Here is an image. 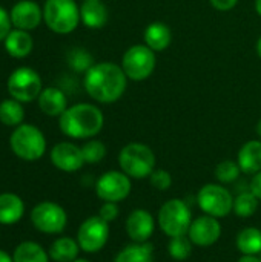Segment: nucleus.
Wrapping results in <instances>:
<instances>
[{"label": "nucleus", "mask_w": 261, "mask_h": 262, "mask_svg": "<svg viewBox=\"0 0 261 262\" xmlns=\"http://www.w3.org/2000/svg\"><path fill=\"white\" fill-rule=\"evenodd\" d=\"M83 86L91 98L103 104H111L123 97L128 86V77L122 64L100 61L85 74Z\"/></svg>", "instance_id": "nucleus-1"}, {"label": "nucleus", "mask_w": 261, "mask_h": 262, "mask_svg": "<svg viewBox=\"0 0 261 262\" xmlns=\"http://www.w3.org/2000/svg\"><path fill=\"white\" fill-rule=\"evenodd\" d=\"M105 124L103 112L91 103H77L58 117L60 130L75 140L95 137Z\"/></svg>", "instance_id": "nucleus-2"}, {"label": "nucleus", "mask_w": 261, "mask_h": 262, "mask_svg": "<svg viewBox=\"0 0 261 262\" xmlns=\"http://www.w3.org/2000/svg\"><path fill=\"white\" fill-rule=\"evenodd\" d=\"M122 172L129 178L143 180L151 177L155 167V155L152 149L143 143H129L118 154Z\"/></svg>", "instance_id": "nucleus-3"}, {"label": "nucleus", "mask_w": 261, "mask_h": 262, "mask_svg": "<svg viewBox=\"0 0 261 262\" xmlns=\"http://www.w3.org/2000/svg\"><path fill=\"white\" fill-rule=\"evenodd\" d=\"M43 20L55 34H69L80 23V6L75 0H46Z\"/></svg>", "instance_id": "nucleus-4"}, {"label": "nucleus", "mask_w": 261, "mask_h": 262, "mask_svg": "<svg viewBox=\"0 0 261 262\" xmlns=\"http://www.w3.org/2000/svg\"><path fill=\"white\" fill-rule=\"evenodd\" d=\"M9 146L15 157L25 161H37L46 150V138L43 132L32 124H20L9 138Z\"/></svg>", "instance_id": "nucleus-5"}, {"label": "nucleus", "mask_w": 261, "mask_h": 262, "mask_svg": "<svg viewBox=\"0 0 261 262\" xmlns=\"http://www.w3.org/2000/svg\"><path fill=\"white\" fill-rule=\"evenodd\" d=\"M191 224V209L183 200L174 198L162 206L158 212V226L169 238L188 235Z\"/></svg>", "instance_id": "nucleus-6"}, {"label": "nucleus", "mask_w": 261, "mask_h": 262, "mask_svg": "<svg viewBox=\"0 0 261 262\" xmlns=\"http://www.w3.org/2000/svg\"><path fill=\"white\" fill-rule=\"evenodd\" d=\"M155 52L146 45H132L122 57V68L129 80L143 81L149 78L155 69Z\"/></svg>", "instance_id": "nucleus-7"}, {"label": "nucleus", "mask_w": 261, "mask_h": 262, "mask_svg": "<svg viewBox=\"0 0 261 262\" xmlns=\"http://www.w3.org/2000/svg\"><path fill=\"white\" fill-rule=\"evenodd\" d=\"M42 91V78L31 68H17L8 78V92L11 98L20 103H29L38 98Z\"/></svg>", "instance_id": "nucleus-8"}, {"label": "nucleus", "mask_w": 261, "mask_h": 262, "mask_svg": "<svg viewBox=\"0 0 261 262\" xmlns=\"http://www.w3.org/2000/svg\"><path fill=\"white\" fill-rule=\"evenodd\" d=\"M197 203L200 209L214 218H225L234 210V198L222 184H206L198 190Z\"/></svg>", "instance_id": "nucleus-9"}, {"label": "nucleus", "mask_w": 261, "mask_h": 262, "mask_svg": "<svg viewBox=\"0 0 261 262\" xmlns=\"http://www.w3.org/2000/svg\"><path fill=\"white\" fill-rule=\"evenodd\" d=\"M31 223L34 227L48 235L62 233L68 223V215L62 206L52 201L38 203L31 212Z\"/></svg>", "instance_id": "nucleus-10"}, {"label": "nucleus", "mask_w": 261, "mask_h": 262, "mask_svg": "<svg viewBox=\"0 0 261 262\" xmlns=\"http://www.w3.org/2000/svg\"><path fill=\"white\" fill-rule=\"evenodd\" d=\"M108 238H109V223L98 215L83 221L77 232V243L80 246V250L86 253L100 252L106 246Z\"/></svg>", "instance_id": "nucleus-11"}, {"label": "nucleus", "mask_w": 261, "mask_h": 262, "mask_svg": "<svg viewBox=\"0 0 261 262\" xmlns=\"http://www.w3.org/2000/svg\"><path fill=\"white\" fill-rule=\"evenodd\" d=\"M132 184L125 172L109 170L95 181V193L105 203H118L128 198Z\"/></svg>", "instance_id": "nucleus-12"}, {"label": "nucleus", "mask_w": 261, "mask_h": 262, "mask_svg": "<svg viewBox=\"0 0 261 262\" xmlns=\"http://www.w3.org/2000/svg\"><path fill=\"white\" fill-rule=\"evenodd\" d=\"M188 236L192 241V244L200 247H209L215 244L222 236V226L218 223V218L209 215L198 216L192 221Z\"/></svg>", "instance_id": "nucleus-13"}, {"label": "nucleus", "mask_w": 261, "mask_h": 262, "mask_svg": "<svg viewBox=\"0 0 261 262\" xmlns=\"http://www.w3.org/2000/svg\"><path fill=\"white\" fill-rule=\"evenodd\" d=\"M51 163L63 172H77L83 167L85 158L82 154V147L74 143L63 141L52 147L51 150Z\"/></svg>", "instance_id": "nucleus-14"}, {"label": "nucleus", "mask_w": 261, "mask_h": 262, "mask_svg": "<svg viewBox=\"0 0 261 262\" xmlns=\"http://www.w3.org/2000/svg\"><path fill=\"white\" fill-rule=\"evenodd\" d=\"M9 17L12 26L17 29L32 31L40 25L43 18V9L32 0H20L12 6Z\"/></svg>", "instance_id": "nucleus-15"}, {"label": "nucleus", "mask_w": 261, "mask_h": 262, "mask_svg": "<svg viewBox=\"0 0 261 262\" xmlns=\"http://www.w3.org/2000/svg\"><path fill=\"white\" fill-rule=\"evenodd\" d=\"M154 229L155 221L148 210H132L126 220V232L134 243H146L152 236Z\"/></svg>", "instance_id": "nucleus-16"}, {"label": "nucleus", "mask_w": 261, "mask_h": 262, "mask_svg": "<svg viewBox=\"0 0 261 262\" xmlns=\"http://www.w3.org/2000/svg\"><path fill=\"white\" fill-rule=\"evenodd\" d=\"M38 107L49 117H60L68 109V98L60 88H45L38 95Z\"/></svg>", "instance_id": "nucleus-17"}, {"label": "nucleus", "mask_w": 261, "mask_h": 262, "mask_svg": "<svg viewBox=\"0 0 261 262\" xmlns=\"http://www.w3.org/2000/svg\"><path fill=\"white\" fill-rule=\"evenodd\" d=\"M80 18L89 29H102L109 20V12L102 0H83L80 6Z\"/></svg>", "instance_id": "nucleus-18"}, {"label": "nucleus", "mask_w": 261, "mask_h": 262, "mask_svg": "<svg viewBox=\"0 0 261 262\" xmlns=\"http://www.w3.org/2000/svg\"><path fill=\"white\" fill-rule=\"evenodd\" d=\"M143 38L145 45L149 46L154 52H163L172 43V31L163 21H152L146 26Z\"/></svg>", "instance_id": "nucleus-19"}, {"label": "nucleus", "mask_w": 261, "mask_h": 262, "mask_svg": "<svg viewBox=\"0 0 261 262\" xmlns=\"http://www.w3.org/2000/svg\"><path fill=\"white\" fill-rule=\"evenodd\" d=\"M237 163L243 173L255 175L261 170V141L251 140L242 146L237 155Z\"/></svg>", "instance_id": "nucleus-20"}, {"label": "nucleus", "mask_w": 261, "mask_h": 262, "mask_svg": "<svg viewBox=\"0 0 261 262\" xmlns=\"http://www.w3.org/2000/svg\"><path fill=\"white\" fill-rule=\"evenodd\" d=\"M6 52L14 58H23L31 54L34 48V40L28 31L23 29H11L8 37L3 40Z\"/></svg>", "instance_id": "nucleus-21"}, {"label": "nucleus", "mask_w": 261, "mask_h": 262, "mask_svg": "<svg viewBox=\"0 0 261 262\" xmlns=\"http://www.w3.org/2000/svg\"><path fill=\"white\" fill-rule=\"evenodd\" d=\"M25 204L15 193H0V224L9 226L22 220Z\"/></svg>", "instance_id": "nucleus-22"}, {"label": "nucleus", "mask_w": 261, "mask_h": 262, "mask_svg": "<svg viewBox=\"0 0 261 262\" xmlns=\"http://www.w3.org/2000/svg\"><path fill=\"white\" fill-rule=\"evenodd\" d=\"M80 246L75 239L69 236H63L55 239L51 247H49V256L51 259L55 262H72L77 259L78 256Z\"/></svg>", "instance_id": "nucleus-23"}, {"label": "nucleus", "mask_w": 261, "mask_h": 262, "mask_svg": "<svg viewBox=\"0 0 261 262\" xmlns=\"http://www.w3.org/2000/svg\"><path fill=\"white\" fill-rule=\"evenodd\" d=\"M14 262H48L49 261V253L45 252L42 246L32 241H25L20 243L12 255Z\"/></svg>", "instance_id": "nucleus-24"}, {"label": "nucleus", "mask_w": 261, "mask_h": 262, "mask_svg": "<svg viewBox=\"0 0 261 262\" xmlns=\"http://www.w3.org/2000/svg\"><path fill=\"white\" fill-rule=\"evenodd\" d=\"M152 250H154L152 244L135 243L120 250L114 262H154Z\"/></svg>", "instance_id": "nucleus-25"}, {"label": "nucleus", "mask_w": 261, "mask_h": 262, "mask_svg": "<svg viewBox=\"0 0 261 262\" xmlns=\"http://www.w3.org/2000/svg\"><path fill=\"white\" fill-rule=\"evenodd\" d=\"M237 249L243 255H260L261 253V230L255 227L243 229L237 236Z\"/></svg>", "instance_id": "nucleus-26"}, {"label": "nucleus", "mask_w": 261, "mask_h": 262, "mask_svg": "<svg viewBox=\"0 0 261 262\" xmlns=\"http://www.w3.org/2000/svg\"><path fill=\"white\" fill-rule=\"evenodd\" d=\"M25 118V111L20 101L14 98L3 100L0 103V123L5 126H20Z\"/></svg>", "instance_id": "nucleus-27"}, {"label": "nucleus", "mask_w": 261, "mask_h": 262, "mask_svg": "<svg viewBox=\"0 0 261 262\" xmlns=\"http://www.w3.org/2000/svg\"><path fill=\"white\" fill-rule=\"evenodd\" d=\"M68 64L74 72H80V74H86L95 63H94V57L89 51H86L85 48H72L68 55H66Z\"/></svg>", "instance_id": "nucleus-28"}, {"label": "nucleus", "mask_w": 261, "mask_h": 262, "mask_svg": "<svg viewBox=\"0 0 261 262\" xmlns=\"http://www.w3.org/2000/svg\"><path fill=\"white\" fill-rule=\"evenodd\" d=\"M258 201L260 200L251 190L238 193L237 198L234 200V212H235V215H238L240 218H251L258 209Z\"/></svg>", "instance_id": "nucleus-29"}, {"label": "nucleus", "mask_w": 261, "mask_h": 262, "mask_svg": "<svg viewBox=\"0 0 261 262\" xmlns=\"http://www.w3.org/2000/svg\"><path fill=\"white\" fill-rule=\"evenodd\" d=\"M168 253L175 261H185L192 253V241L188 235L171 238L168 244Z\"/></svg>", "instance_id": "nucleus-30"}, {"label": "nucleus", "mask_w": 261, "mask_h": 262, "mask_svg": "<svg viewBox=\"0 0 261 262\" xmlns=\"http://www.w3.org/2000/svg\"><path fill=\"white\" fill-rule=\"evenodd\" d=\"M240 173H242V169H240L238 163L232 161V160H225V161L218 163L215 167V178L222 184H231V183L237 181Z\"/></svg>", "instance_id": "nucleus-31"}, {"label": "nucleus", "mask_w": 261, "mask_h": 262, "mask_svg": "<svg viewBox=\"0 0 261 262\" xmlns=\"http://www.w3.org/2000/svg\"><path fill=\"white\" fill-rule=\"evenodd\" d=\"M82 154H83L85 163L95 164V163H100L106 157V146L98 140H89L82 146Z\"/></svg>", "instance_id": "nucleus-32"}, {"label": "nucleus", "mask_w": 261, "mask_h": 262, "mask_svg": "<svg viewBox=\"0 0 261 262\" xmlns=\"http://www.w3.org/2000/svg\"><path fill=\"white\" fill-rule=\"evenodd\" d=\"M149 181H151V186L157 190H168L171 186H172V177L168 170L165 169H157L151 173L149 177Z\"/></svg>", "instance_id": "nucleus-33"}, {"label": "nucleus", "mask_w": 261, "mask_h": 262, "mask_svg": "<svg viewBox=\"0 0 261 262\" xmlns=\"http://www.w3.org/2000/svg\"><path fill=\"white\" fill-rule=\"evenodd\" d=\"M120 215V209L117 206V203H105L102 207H100V212H98V216H102L105 221L111 223L114 220H117V216Z\"/></svg>", "instance_id": "nucleus-34"}, {"label": "nucleus", "mask_w": 261, "mask_h": 262, "mask_svg": "<svg viewBox=\"0 0 261 262\" xmlns=\"http://www.w3.org/2000/svg\"><path fill=\"white\" fill-rule=\"evenodd\" d=\"M11 17H9V12H6L5 8L0 6V41H3L8 34L11 32Z\"/></svg>", "instance_id": "nucleus-35"}, {"label": "nucleus", "mask_w": 261, "mask_h": 262, "mask_svg": "<svg viewBox=\"0 0 261 262\" xmlns=\"http://www.w3.org/2000/svg\"><path fill=\"white\" fill-rule=\"evenodd\" d=\"M209 3L217 9V11H231L237 6L238 0H209Z\"/></svg>", "instance_id": "nucleus-36"}, {"label": "nucleus", "mask_w": 261, "mask_h": 262, "mask_svg": "<svg viewBox=\"0 0 261 262\" xmlns=\"http://www.w3.org/2000/svg\"><path fill=\"white\" fill-rule=\"evenodd\" d=\"M249 190L261 201V170L254 175V178L249 183Z\"/></svg>", "instance_id": "nucleus-37"}, {"label": "nucleus", "mask_w": 261, "mask_h": 262, "mask_svg": "<svg viewBox=\"0 0 261 262\" xmlns=\"http://www.w3.org/2000/svg\"><path fill=\"white\" fill-rule=\"evenodd\" d=\"M238 262H261V259L258 256H255V255H243Z\"/></svg>", "instance_id": "nucleus-38"}, {"label": "nucleus", "mask_w": 261, "mask_h": 262, "mask_svg": "<svg viewBox=\"0 0 261 262\" xmlns=\"http://www.w3.org/2000/svg\"><path fill=\"white\" fill-rule=\"evenodd\" d=\"M0 262H14V261H12V258H11L6 252L0 250Z\"/></svg>", "instance_id": "nucleus-39"}, {"label": "nucleus", "mask_w": 261, "mask_h": 262, "mask_svg": "<svg viewBox=\"0 0 261 262\" xmlns=\"http://www.w3.org/2000/svg\"><path fill=\"white\" fill-rule=\"evenodd\" d=\"M255 12L261 17V0H255Z\"/></svg>", "instance_id": "nucleus-40"}, {"label": "nucleus", "mask_w": 261, "mask_h": 262, "mask_svg": "<svg viewBox=\"0 0 261 262\" xmlns=\"http://www.w3.org/2000/svg\"><path fill=\"white\" fill-rule=\"evenodd\" d=\"M255 49H257V54H258V57L261 58V37L257 40V46H255Z\"/></svg>", "instance_id": "nucleus-41"}, {"label": "nucleus", "mask_w": 261, "mask_h": 262, "mask_svg": "<svg viewBox=\"0 0 261 262\" xmlns=\"http://www.w3.org/2000/svg\"><path fill=\"white\" fill-rule=\"evenodd\" d=\"M255 130H257V135L261 138V120L257 123V127H255Z\"/></svg>", "instance_id": "nucleus-42"}, {"label": "nucleus", "mask_w": 261, "mask_h": 262, "mask_svg": "<svg viewBox=\"0 0 261 262\" xmlns=\"http://www.w3.org/2000/svg\"><path fill=\"white\" fill-rule=\"evenodd\" d=\"M72 262H89L88 259H75V261H72Z\"/></svg>", "instance_id": "nucleus-43"}, {"label": "nucleus", "mask_w": 261, "mask_h": 262, "mask_svg": "<svg viewBox=\"0 0 261 262\" xmlns=\"http://www.w3.org/2000/svg\"><path fill=\"white\" fill-rule=\"evenodd\" d=\"M260 259H261V256H260Z\"/></svg>", "instance_id": "nucleus-44"}]
</instances>
